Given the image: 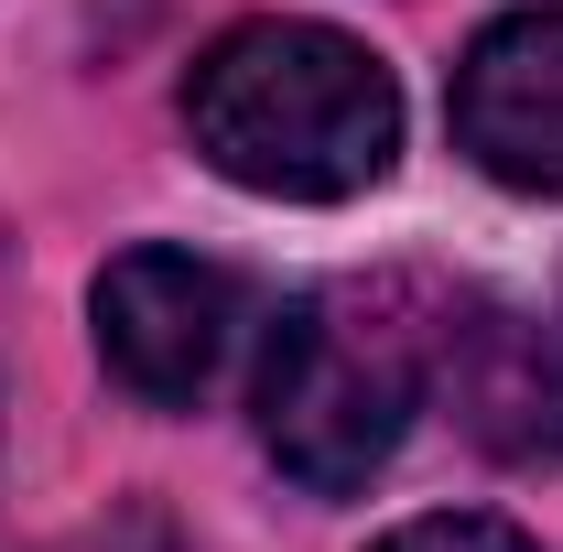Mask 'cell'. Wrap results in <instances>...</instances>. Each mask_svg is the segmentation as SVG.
Here are the masks:
<instances>
[{"instance_id": "6da1fadb", "label": "cell", "mask_w": 563, "mask_h": 552, "mask_svg": "<svg viewBox=\"0 0 563 552\" xmlns=\"http://www.w3.org/2000/svg\"><path fill=\"white\" fill-rule=\"evenodd\" d=\"M185 131L228 185L282 207L368 196L401 152V87L336 22H228L185 76Z\"/></svg>"}, {"instance_id": "7a4b0ae2", "label": "cell", "mask_w": 563, "mask_h": 552, "mask_svg": "<svg viewBox=\"0 0 563 552\" xmlns=\"http://www.w3.org/2000/svg\"><path fill=\"white\" fill-rule=\"evenodd\" d=\"M433 325L401 281H314L272 314L261 346V444L314 498L368 487L422 412Z\"/></svg>"}, {"instance_id": "3957f363", "label": "cell", "mask_w": 563, "mask_h": 552, "mask_svg": "<svg viewBox=\"0 0 563 552\" xmlns=\"http://www.w3.org/2000/svg\"><path fill=\"white\" fill-rule=\"evenodd\" d=\"M239 272L196 261V250H120L98 272V357L120 368V390L185 412L207 401L228 346H239Z\"/></svg>"}, {"instance_id": "277c9868", "label": "cell", "mask_w": 563, "mask_h": 552, "mask_svg": "<svg viewBox=\"0 0 563 552\" xmlns=\"http://www.w3.org/2000/svg\"><path fill=\"white\" fill-rule=\"evenodd\" d=\"M455 152L509 196H563V0L509 11L455 66Z\"/></svg>"}, {"instance_id": "5b68a950", "label": "cell", "mask_w": 563, "mask_h": 552, "mask_svg": "<svg viewBox=\"0 0 563 552\" xmlns=\"http://www.w3.org/2000/svg\"><path fill=\"white\" fill-rule=\"evenodd\" d=\"M433 368L455 379V412L466 433L509 455V466H542L563 455V357H553V325L531 314H477V325H433Z\"/></svg>"}, {"instance_id": "8992f818", "label": "cell", "mask_w": 563, "mask_h": 552, "mask_svg": "<svg viewBox=\"0 0 563 552\" xmlns=\"http://www.w3.org/2000/svg\"><path fill=\"white\" fill-rule=\"evenodd\" d=\"M379 552H542V542L509 531V520H488V509H433V520H412V531H390Z\"/></svg>"}, {"instance_id": "52a82bcc", "label": "cell", "mask_w": 563, "mask_h": 552, "mask_svg": "<svg viewBox=\"0 0 563 552\" xmlns=\"http://www.w3.org/2000/svg\"><path fill=\"white\" fill-rule=\"evenodd\" d=\"M553 357H563V292H553Z\"/></svg>"}]
</instances>
